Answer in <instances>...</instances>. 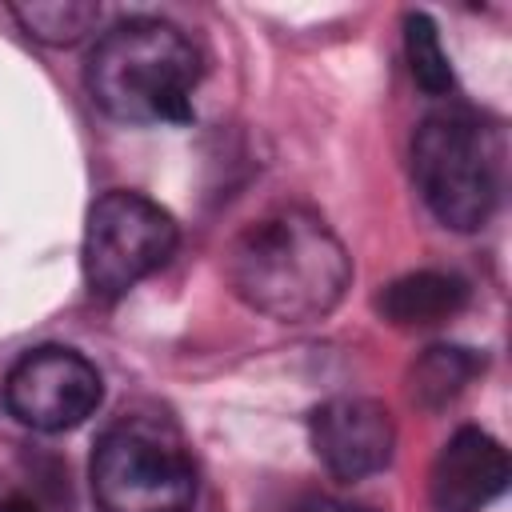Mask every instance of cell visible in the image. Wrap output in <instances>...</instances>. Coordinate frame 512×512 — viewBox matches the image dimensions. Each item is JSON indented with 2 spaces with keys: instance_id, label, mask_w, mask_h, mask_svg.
I'll return each instance as SVG.
<instances>
[{
  "instance_id": "cell-1",
  "label": "cell",
  "mask_w": 512,
  "mask_h": 512,
  "mask_svg": "<svg viewBox=\"0 0 512 512\" xmlns=\"http://www.w3.org/2000/svg\"><path fill=\"white\" fill-rule=\"evenodd\" d=\"M228 284L252 312L280 324H308L344 300L352 256L316 212L280 208L236 236Z\"/></svg>"
},
{
  "instance_id": "cell-2",
  "label": "cell",
  "mask_w": 512,
  "mask_h": 512,
  "mask_svg": "<svg viewBox=\"0 0 512 512\" xmlns=\"http://www.w3.org/2000/svg\"><path fill=\"white\" fill-rule=\"evenodd\" d=\"M200 76L196 44L156 16H128L100 32L84 64L88 96L120 124H184Z\"/></svg>"
},
{
  "instance_id": "cell-3",
  "label": "cell",
  "mask_w": 512,
  "mask_h": 512,
  "mask_svg": "<svg viewBox=\"0 0 512 512\" xmlns=\"http://www.w3.org/2000/svg\"><path fill=\"white\" fill-rule=\"evenodd\" d=\"M412 176L444 228L476 232L500 208L504 136L468 108L432 112L412 136Z\"/></svg>"
},
{
  "instance_id": "cell-4",
  "label": "cell",
  "mask_w": 512,
  "mask_h": 512,
  "mask_svg": "<svg viewBox=\"0 0 512 512\" xmlns=\"http://www.w3.org/2000/svg\"><path fill=\"white\" fill-rule=\"evenodd\" d=\"M88 480L100 512H192L196 504L192 448L156 412L116 416L96 436Z\"/></svg>"
},
{
  "instance_id": "cell-5",
  "label": "cell",
  "mask_w": 512,
  "mask_h": 512,
  "mask_svg": "<svg viewBox=\"0 0 512 512\" xmlns=\"http://www.w3.org/2000/svg\"><path fill=\"white\" fill-rule=\"evenodd\" d=\"M180 228L168 208L148 200L144 192H104L84 220V284L96 300H120L128 296L144 276L168 264L176 252Z\"/></svg>"
},
{
  "instance_id": "cell-6",
  "label": "cell",
  "mask_w": 512,
  "mask_h": 512,
  "mask_svg": "<svg viewBox=\"0 0 512 512\" xmlns=\"http://www.w3.org/2000/svg\"><path fill=\"white\" fill-rule=\"evenodd\" d=\"M104 400V380L76 348L44 344L24 352L4 376L8 412L36 432H68L84 424Z\"/></svg>"
},
{
  "instance_id": "cell-7",
  "label": "cell",
  "mask_w": 512,
  "mask_h": 512,
  "mask_svg": "<svg viewBox=\"0 0 512 512\" xmlns=\"http://www.w3.org/2000/svg\"><path fill=\"white\" fill-rule=\"evenodd\" d=\"M308 440L316 460L336 480H364L392 460L396 428L380 400L332 396L308 420Z\"/></svg>"
},
{
  "instance_id": "cell-8",
  "label": "cell",
  "mask_w": 512,
  "mask_h": 512,
  "mask_svg": "<svg viewBox=\"0 0 512 512\" xmlns=\"http://www.w3.org/2000/svg\"><path fill=\"white\" fill-rule=\"evenodd\" d=\"M508 484V456L500 440L480 428H460L436 452L428 472V496L436 512H480Z\"/></svg>"
},
{
  "instance_id": "cell-9",
  "label": "cell",
  "mask_w": 512,
  "mask_h": 512,
  "mask_svg": "<svg viewBox=\"0 0 512 512\" xmlns=\"http://www.w3.org/2000/svg\"><path fill=\"white\" fill-rule=\"evenodd\" d=\"M468 304V284L452 272H408L400 280H392L376 308L400 324V328H428V324H444L448 316H456Z\"/></svg>"
},
{
  "instance_id": "cell-10",
  "label": "cell",
  "mask_w": 512,
  "mask_h": 512,
  "mask_svg": "<svg viewBox=\"0 0 512 512\" xmlns=\"http://www.w3.org/2000/svg\"><path fill=\"white\" fill-rule=\"evenodd\" d=\"M480 372V360L468 352V348H448V344H436L428 348L416 368H412V396L428 408H440L448 404L452 396L464 392V384Z\"/></svg>"
},
{
  "instance_id": "cell-11",
  "label": "cell",
  "mask_w": 512,
  "mask_h": 512,
  "mask_svg": "<svg viewBox=\"0 0 512 512\" xmlns=\"http://www.w3.org/2000/svg\"><path fill=\"white\" fill-rule=\"evenodd\" d=\"M12 16L24 24L28 36L44 40V44H76L92 32V24L100 20L96 4H72V0H48V4H16Z\"/></svg>"
},
{
  "instance_id": "cell-12",
  "label": "cell",
  "mask_w": 512,
  "mask_h": 512,
  "mask_svg": "<svg viewBox=\"0 0 512 512\" xmlns=\"http://www.w3.org/2000/svg\"><path fill=\"white\" fill-rule=\"evenodd\" d=\"M404 48H408V68H412V80L428 92V96H444L452 88V64H448V52L440 44V32L436 24L424 16V12H412L404 20Z\"/></svg>"
},
{
  "instance_id": "cell-13",
  "label": "cell",
  "mask_w": 512,
  "mask_h": 512,
  "mask_svg": "<svg viewBox=\"0 0 512 512\" xmlns=\"http://www.w3.org/2000/svg\"><path fill=\"white\" fill-rule=\"evenodd\" d=\"M296 512H368V508H356V504H340V500H312Z\"/></svg>"
},
{
  "instance_id": "cell-14",
  "label": "cell",
  "mask_w": 512,
  "mask_h": 512,
  "mask_svg": "<svg viewBox=\"0 0 512 512\" xmlns=\"http://www.w3.org/2000/svg\"><path fill=\"white\" fill-rule=\"evenodd\" d=\"M0 512H40V508H36L28 496H4V500H0Z\"/></svg>"
}]
</instances>
